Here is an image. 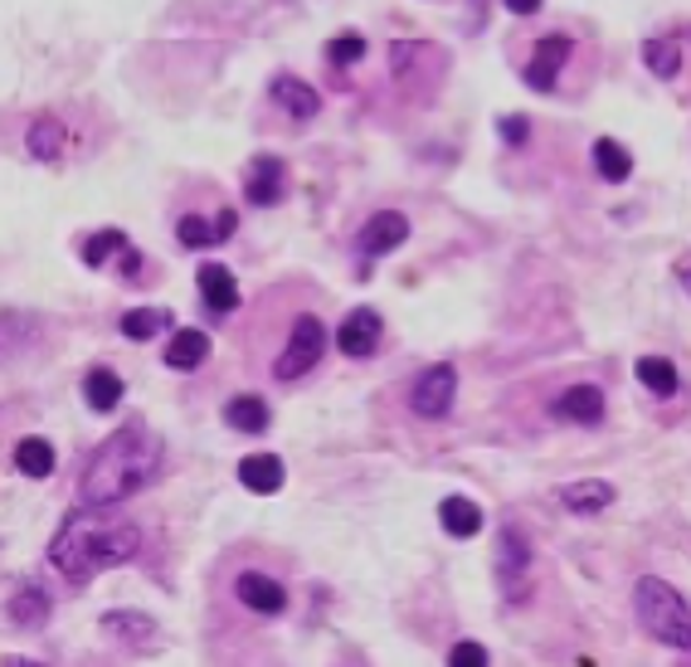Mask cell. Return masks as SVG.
<instances>
[{
	"label": "cell",
	"mask_w": 691,
	"mask_h": 667,
	"mask_svg": "<svg viewBox=\"0 0 691 667\" xmlns=\"http://www.w3.org/2000/svg\"><path fill=\"white\" fill-rule=\"evenodd\" d=\"M15 468L25 473V478H49V473H54V444H49V438H40V434L20 438V444H15Z\"/></svg>",
	"instance_id": "26"
},
{
	"label": "cell",
	"mask_w": 691,
	"mask_h": 667,
	"mask_svg": "<svg viewBox=\"0 0 691 667\" xmlns=\"http://www.w3.org/2000/svg\"><path fill=\"white\" fill-rule=\"evenodd\" d=\"M366 54H370V44H366V35H336L332 44H326V64L332 69H356V64H366Z\"/></svg>",
	"instance_id": "30"
},
{
	"label": "cell",
	"mask_w": 691,
	"mask_h": 667,
	"mask_svg": "<svg viewBox=\"0 0 691 667\" xmlns=\"http://www.w3.org/2000/svg\"><path fill=\"white\" fill-rule=\"evenodd\" d=\"M560 507L565 512H575V516H599V512H609L614 507V497L618 488L614 482H604V478H575V482H565L560 492Z\"/></svg>",
	"instance_id": "13"
},
{
	"label": "cell",
	"mask_w": 691,
	"mask_h": 667,
	"mask_svg": "<svg viewBox=\"0 0 691 667\" xmlns=\"http://www.w3.org/2000/svg\"><path fill=\"white\" fill-rule=\"evenodd\" d=\"M444 74L448 69V54H438L434 44H419V40H410V44H390V74L400 78V84H410V78H419V74Z\"/></svg>",
	"instance_id": "15"
},
{
	"label": "cell",
	"mask_w": 691,
	"mask_h": 667,
	"mask_svg": "<svg viewBox=\"0 0 691 667\" xmlns=\"http://www.w3.org/2000/svg\"><path fill=\"white\" fill-rule=\"evenodd\" d=\"M166 468V444L152 424L132 420L118 434H108L93 448V458L78 473V502L83 507H118L132 492H142L146 482H156Z\"/></svg>",
	"instance_id": "1"
},
{
	"label": "cell",
	"mask_w": 691,
	"mask_h": 667,
	"mask_svg": "<svg viewBox=\"0 0 691 667\" xmlns=\"http://www.w3.org/2000/svg\"><path fill=\"white\" fill-rule=\"evenodd\" d=\"M244 200L258 210H274L288 200V162L282 156H254L244 171Z\"/></svg>",
	"instance_id": "8"
},
{
	"label": "cell",
	"mask_w": 691,
	"mask_h": 667,
	"mask_svg": "<svg viewBox=\"0 0 691 667\" xmlns=\"http://www.w3.org/2000/svg\"><path fill=\"white\" fill-rule=\"evenodd\" d=\"M531 570V541L521 526H502L497 531V585L506 594H521V580Z\"/></svg>",
	"instance_id": "10"
},
{
	"label": "cell",
	"mask_w": 691,
	"mask_h": 667,
	"mask_svg": "<svg viewBox=\"0 0 691 667\" xmlns=\"http://www.w3.org/2000/svg\"><path fill=\"white\" fill-rule=\"evenodd\" d=\"M64 122L59 118H40L35 127H30V156L35 162H54V156H64Z\"/></svg>",
	"instance_id": "28"
},
{
	"label": "cell",
	"mask_w": 691,
	"mask_h": 667,
	"mask_svg": "<svg viewBox=\"0 0 691 667\" xmlns=\"http://www.w3.org/2000/svg\"><path fill=\"white\" fill-rule=\"evenodd\" d=\"M234 230H239L234 210H220L214 220H210V214H180V220H176V240L186 248H214V244L230 240Z\"/></svg>",
	"instance_id": "12"
},
{
	"label": "cell",
	"mask_w": 691,
	"mask_h": 667,
	"mask_svg": "<svg viewBox=\"0 0 691 667\" xmlns=\"http://www.w3.org/2000/svg\"><path fill=\"white\" fill-rule=\"evenodd\" d=\"M677 282H682V288L691 292V258H682V264H677Z\"/></svg>",
	"instance_id": "36"
},
{
	"label": "cell",
	"mask_w": 691,
	"mask_h": 667,
	"mask_svg": "<svg viewBox=\"0 0 691 667\" xmlns=\"http://www.w3.org/2000/svg\"><path fill=\"white\" fill-rule=\"evenodd\" d=\"M127 248L132 244H127V234H122V230H103V234H93V240L83 244V264L88 268H103L112 254H127Z\"/></svg>",
	"instance_id": "31"
},
{
	"label": "cell",
	"mask_w": 691,
	"mask_h": 667,
	"mask_svg": "<svg viewBox=\"0 0 691 667\" xmlns=\"http://www.w3.org/2000/svg\"><path fill=\"white\" fill-rule=\"evenodd\" d=\"M268 93H274V103L288 112V118H298V122H312L316 112H322V93H316L308 78H298V74H278Z\"/></svg>",
	"instance_id": "14"
},
{
	"label": "cell",
	"mask_w": 691,
	"mask_h": 667,
	"mask_svg": "<svg viewBox=\"0 0 691 667\" xmlns=\"http://www.w3.org/2000/svg\"><path fill=\"white\" fill-rule=\"evenodd\" d=\"M438 526H444L453 541H472V536H482L487 516H482V507L472 502V497L453 492V497H444V502H438Z\"/></svg>",
	"instance_id": "18"
},
{
	"label": "cell",
	"mask_w": 691,
	"mask_h": 667,
	"mask_svg": "<svg viewBox=\"0 0 691 667\" xmlns=\"http://www.w3.org/2000/svg\"><path fill=\"white\" fill-rule=\"evenodd\" d=\"M589 166H594V176L604 180V186H623V180L633 176V152L614 137H599L589 146Z\"/></svg>",
	"instance_id": "20"
},
{
	"label": "cell",
	"mask_w": 691,
	"mask_h": 667,
	"mask_svg": "<svg viewBox=\"0 0 691 667\" xmlns=\"http://www.w3.org/2000/svg\"><path fill=\"white\" fill-rule=\"evenodd\" d=\"M0 667H44V663H35V658H5Z\"/></svg>",
	"instance_id": "37"
},
{
	"label": "cell",
	"mask_w": 691,
	"mask_h": 667,
	"mask_svg": "<svg viewBox=\"0 0 691 667\" xmlns=\"http://www.w3.org/2000/svg\"><path fill=\"white\" fill-rule=\"evenodd\" d=\"M404 240H410V214L404 210H376L366 224H360V234H356V254L366 258H384V254H394Z\"/></svg>",
	"instance_id": "7"
},
{
	"label": "cell",
	"mask_w": 691,
	"mask_h": 667,
	"mask_svg": "<svg viewBox=\"0 0 691 667\" xmlns=\"http://www.w3.org/2000/svg\"><path fill=\"white\" fill-rule=\"evenodd\" d=\"M472 5H482V10H487V0H472Z\"/></svg>",
	"instance_id": "38"
},
{
	"label": "cell",
	"mask_w": 691,
	"mask_h": 667,
	"mask_svg": "<svg viewBox=\"0 0 691 667\" xmlns=\"http://www.w3.org/2000/svg\"><path fill=\"white\" fill-rule=\"evenodd\" d=\"M49 604H54V599L44 594L40 585H25L20 594H10V619H15V624H25V629H35V624L49 619Z\"/></svg>",
	"instance_id": "27"
},
{
	"label": "cell",
	"mask_w": 691,
	"mask_h": 667,
	"mask_svg": "<svg viewBox=\"0 0 691 667\" xmlns=\"http://www.w3.org/2000/svg\"><path fill=\"white\" fill-rule=\"evenodd\" d=\"M224 424L239 429V434H264V429L274 424V414H268L264 394H234V400L224 404Z\"/></svg>",
	"instance_id": "22"
},
{
	"label": "cell",
	"mask_w": 691,
	"mask_h": 667,
	"mask_svg": "<svg viewBox=\"0 0 691 667\" xmlns=\"http://www.w3.org/2000/svg\"><path fill=\"white\" fill-rule=\"evenodd\" d=\"M234 594H239V604L254 609V614H282V609H288V590L258 570H244L239 580H234Z\"/></svg>",
	"instance_id": "16"
},
{
	"label": "cell",
	"mask_w": 691,
	"mask_h": 667,
	"mask_svg": "<svg viewBox=\"0 0 691 667\" xmlns=\"http://www.w3.org/2000/svg\"><path fill=\"white\" fill-rule=\"evenodd\" d=\"M205 356H210V336L200 332V326H180L171 336V346H166V366L171 370H196V366H205Z\"/></svg>",
	"instance_id": "24"
},
{
	"label": "cell",
	"mask_w": 691,
	"mask_h": 667,
	"mask_svg": "<svg viewBox=\"0 0 691 667\" xmlns=\"http://www.w3.org/2000/svg\"><path fill=\"white\" fill-rule=\"evenodd\" d=\"M633 609H638V624L648 629V638L691 653V604L667 580L643 575V580L633 585Z\"/></svg>",
	"instance_id": "3"
},
{
	"label": "cell",
	"mask_w": 691,
	"mask_h": 667,
	"mask_svg": "<svg viewBox=\"0 0 691 667\" xmlns=\"http://www.w3.org/2000/svg\"><path fill=\"white\" fill-rule=\"evenodd\" d=\"M161 326H171V312H161V308H137L122 316V336H132V342H152Z\"/></svg>",
	"instance_id": "29"
},
{
	"label": "cell",
	"mask_w": 691,
	"mask_h": 667,
	"mask_svg": "<svg viewBox=\"0 0 691 667\" xmlns=\"http://www.w3.org/2000/svg\"><path fill=\"white\" fill-rule=\"evenodd\" d=\"M380 336H384V316L376 308H350L346 322L336 326V346H342V356H350V360L376 356Z\"/></svg>",
	"instance_id": "9"
},
{
	"label": "cell",
	"mask_w": 691,
	"mask_h": 667,
	"mask_svg": "<svg viewBox=\"0 0 691 667\" xmlns=\"http://www.w3.org/2000/svg\"><path fill=\"white\" fill-rule=\"evenodd\" d=\"M453 400H458V366H448V360L428 366L410 386V410L419 420H444L453 410Z\"/></svg>",
	"instance_id": "6"
},
{
	"label": "cell",
	"mask_w": 691,
	"mask_h": 667,
	"mask_svg": "<svg viewBox=\"0 0 691 667\" xmlns=\"http://www.w3.org/2000/svg\"><path fill=\"white\" fill-rule=\"evenodd\" d=\"M633 376H638V386L648 390V394H657V400H672V394L682 390V376H677V360H667V356H638Z\"/></svg>",
	"instance_id": "21"
},
{
	"label": "cell",
	"mask_w": 691,
	"mask_h": 667,
	"mask_svg": "<svg viewBox=\"0 0 691 667\" xmlns=\"http://www.w3.org/2000/svg\"><path fill=\"white\" fill-rule=\"evenodd\" d=\"M322 356H326V322L312 312H302L288 332V346H282L278 360H274V376L282 386H288V380H302Z\"/></svg>",
	"instance_id": "4"
},
{
	"label": "cell",
	"mask_w": 691,
	"mask_h": 667,
	"mask_svg": "<svg viewBox=\"0 0 691 667\" xmlns=\"http://www.w3.org/2000/svg\"><path fill=\"white\" fill-rule=\"evenodd\" d=\"M502 5H506V15L531 20V15H540V5H546V0H502Z\"/></svg>",
	"instance_id": "35"
},
{
	"label": "cell",
	"mask_w": 691,
	"mask_h": 667,
	"mask_svg": "<svg viewBox=\"0 0 691 667\" xmlns=\"http://www.w3.org/2000/svg\"><path fill=\"white\" fill-rule=\"evenodd\" d=\"M200 302H205L210 312H234L239 308V282H234V274L224 264H200Z\"/></svg>",
	"instance_id": "19"
},
{
	"label": "cell",
	"mask_w": 691,
	"mask_h": 667,
	"mask_svg": "<svg viewBox=\"0 0 691 667\" xmlns=\"http://www.w3.org/2000/svg\"><path fill=\"white\" fill-rule=\"evenodd\" d=\"M83 400L93 404L98 414L118 410V404H122V376H118V370H108V366H93L83 376Z\"/></svg>",
	"instance_id": "25"
},
{
	"label": "cell",
	"mask_w": 691,
	"mask_h": 667,
	"mask_svg": "<svg viewBox=\"0 0 691 667\" xmlns=\"http://www.w3.org/2000/svg\"><path fill=\"white\" fill-rule=\"evenodd\" d=\"M550 414H555L560 424H580V429L604 424V390L589 386V380H580V386H570V390L555 394Z\"/></svg>",
	"instance_id": "11"
},
{
	"label": "cell",
	"mask_w": 691,
	"mask_h": 667,
	"mask_svg": "<svg viewBox=\"0 0 691 667\" xmlns=\"http://www.w3.org/2000/svg\"><path fill=\"white\" fill-rule=\"evenodd\" d=\"M239 482L258 497H274L282 488V458L278 454H248L239 463Z\"/></svg>",
	"instance_id": "23"
},
{
	"label": "cell",
	"mask_w": 691,
	"mask_h": 667,
	"mask_svg": "<svg viewBox=\"0 0 691 667\" xmlns=\"http://www.w3.org/2000/svg\"><path fill=\"white\" fill-rule=\"evenodd\" d=\"M497 137H502V146L521 152V146L531 142V118H526V112H506V118L497 122Z\"/></svg>",
	"instance_id": "33"
},
{
	"label": "cell",
	"mask_w": 691,
	"mask_h": 667,
	"mask_svg": "<svg viewBox=\"0 0 691 667\" xmlns=\"http://www.w3.org/2000/svg\"><path fill=\"white\" fill-rule=\"evenodd\" d=\"M103 633H122V638H156V619L146 614H127V609H118V614H103Z\"/></svg>",
	"instance_id": "32"
},
{
	"label": "cell",
	"mask_w": 691,
	"mask_h": 667,
	"mask_svg": "<svg viewBox=\"0 0 691 667\" xmlns=\"http://www.w3.org/2000/svg\"><path fill=\"white\" fill-rule=\"evenodd\" d=\"M487 663H492V658H487V648L478 638H458L448 648V667H487Z\"/></svg>",
	"instance_id": "34"
},
{
	"label": "cell",
	"mask_w": 691,
	"mask_h": 667,
	"mask_svg": "<svg viewBox=\"0 0 691 667\" xmlns=\"http://www.w3.org/2000/svg\"><path fill=\"white\" fill-rule=\"evenodd\" d=\"M643 69H648L657 84H677V78L687 74V54H682V44H677V35L643 40Z\"/></svg>",
	"instance_id": "17"
},
{
	"label": "cell",
	"mask_w": 691,
	"mask_h": 667,
	"mask_svg": "<svg viewBox=\"0 0 691 667\" xmlns=\"http://www.w3.org/2000/svg\"><path fill=\"white\" fill-rule=\"evenodd\" d=\"M142 551V531L118 516L112 507H78L64 516V526L49 541V565L69 585H88L93 575L127 565Z\"/></svg>",
	"instance_id": "2"
},
{
	"label": "cell",
	"mask_w": 691,
	"mask_h": 667,
	"mask_svg": "<svg viewBox=\"0 0 691 667\" xmlns=\"http://www.w3.org/2000/svg\"><path fill=\"white\" fill-rule=\"evenodd\" d=\"M570 59H575L570 35H560V30H555V35H540L536 44H531L526 64H521V84H526L531 93H555L565 69H570Z\"/></svg>",
	"instance_id": "5"
}]
</instances>
